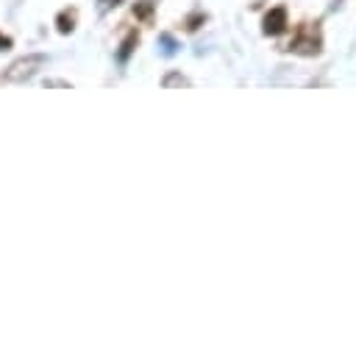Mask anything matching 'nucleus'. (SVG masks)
<instances>
[{"mask_svg":"<svg viewBox=\"0 0 356 353\" xmlns=\"http://www.w3.org/2000/svg\"><path fill=\"white\" fill-rule=\"evenodd\" d=\"M42 64V58L39 56H33V58H22V61H14L11 67H8V72H6V81H22V78H28L33 69L31 67H39Z\"/></svg>","mask_w":356,"mask_h":353,"instance_id":"1","label":"nucleus"}]
</instances>
